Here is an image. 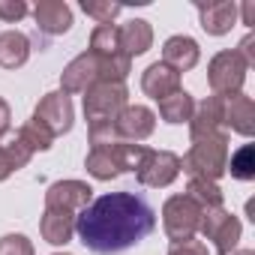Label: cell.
I'll use <instances>...</instances> for the list:
<instances>
[{"mask_svg":"<svg viewBox=\"0 0 255 255\" xmlns=\"http://www.w3.org/2000/svg\"><path fill=\"white\" fill-rule=\"evenodd\" d=\"M246 60L237 54V48L231 51H219L213 60H210V69H207V81L213 87V96H234L240 87H243V78H246Z\"/></svg>","mask_w":255,"mask_h":255,"instance_id":"obj_6","label":"cell"},{"mask_svg":"<svg viewBox=\"0 0 255 255\" xmlns=\"http://www.w3.org/2000/svg\"><path fill=\"white\" fill-rule=\"evenodd\" d=\"M198 18L210 36H222L237 21V3H198Z\"/></svg>","mask_w":255,"mask_h":255,"instance_id":"obj_20","label":"cell"},{"mask_svg":"<svg viewBox=\"0 0 255 255\" xmlns=\"http://www.w3.org/2000/svg\"><path fill=\"white\" fill-rule=\"evenodd\" d=\"M225 132V99L222 96H207L201 105H195L192 120H189V135L207 138V135H222Z\"/></svg>","mask_w":255,"mask_h":255,"instance_id":"obj_11","label":"cell"},{"mask_svg":"<svg viewBox=\"0 0 255 255\" xmlns=\"http://www.w3.org/2000/svg\"><path fill=\"white\" fill-rule=\"evenodd\" d=\"M168 255H210V252H207V243H204V240H195V237H189V240L171 243Z\"/></svg>","mask_w":255,"mask_h":255,"instance_id":"obj_29","label":"cell"},{"mask_svg":"<svg viewBox=\"0 0 255 255\" xmlns=\"http://www.w3.org/2000/svg\"><path fill=\"white\" fill-rule=\"evenodd\" d=\"M39 231H42V237H45L48 243L63 246V243H69L72 234H75V213L60 210V207H45V213H42V219H39Z\"/></svg>","mask_w":255,"mask_h":255,"instance_id":"obj_17","label":"cell"},{"mask_svg":"<svg viewBox=\"0 0 255 255\" xmlns=\"http://www.w3.org/2000/svg\"><path fill=\"white\" fill-rule=\"evenodd\" d=\"M201 213H204V210H201L186 192L168 198L165 207H162V228H165V234L171 237V243H180V240L195 237V231H198V225H201Z\"/></svg>","mask_w":255,"mask_h":255,"instance_id":"obj_5","label":"cell"},{"mask_svg":"<svg viewBox=\"0 0 255 255\" xmlns=\"http://www.w3.org/2000/svg\"><path fill=\"white\" fill-rule=\"evenodd\" d=\"M117 39H120V51L126 57H138L144 54L150 45H153V30H150V21L144 18H135V21H126L117 27Z\"/></svg>","mask_w":255,"mask_h":255,"instance_id":"obj_16","label":"cell"},{"mask_svg":"<svg viewBox=\"0 0 255 255\" xmlns=\"http://www.w3.org/2000/svg\"><path fill=\"white\" fill-rule=\"evenodd\" d=\"M18 141L30 150V153H36V150H48L51 147V141H54V135L45 129V126L42 123H36L33 117L21 126V129H18Z\"/></svg>","mask_w":255,"mask_h":255,"instance_id":"obj_25","label":"cell"},{"mask_svg":"<svg viewBox=\"0 0 255 255\" xmlns=\"http://www.w3.org/2000/svg\"><path fill=\"white\" fill-rule=\"evenodd\" d=\"M135 174L144 186H153V189L168 186L180 174V156H174L171 150H150L147 147L144 156L135 165Z\"/></svg>","mask_w":255,"mask_h":255,"instance_id":"obj_8","label":"cell"},{"mask_svg":"<svg viewBox=\"0 0 255 255\" xmlns=\"http://www.w3.org/2000/svg\"><path fill=\"white\" fill-rule=\"evenodd\" d=\"M228 165V135H207V138H195L189 153L180 159V168L189 177H201V180H213L225 174Z\"/></svg>","mask_w":255,"mask_h":255,"instance_id":"obj_4","label":"cell"},{"mask_svg":"<svg viewBox=\"0 0 255 255\" xmlns=\"http://www.w3.org/2000/svg\"><path fill=\"white\" fill-rule=\"evenodd\" d=\"M54 255H69V252H54Z\"/></svg>","mask_w":255,"mask_h":255,"instance_id":"obj_34","label":"cell"},{"mask_svg":"<svg viewBox=\"0 0 255 255\" xmlns=\"http://www.w3.org/2000/svg\"><path fill=\"white\" fill-rule=\"evenodd\" d=\"M237 255H255V252H252V249H243V252H237Z\"/></svg>","mask_w":255,"mask_h":255,"instance_id":"obj_33","label":"cell"},{"mask_svg":"<svg viewBox=\"0 0 255 255\" xmlns=\"http://www.w3.org/2000/svg\"><path fill=\"white\" fill-rule=\"evenodd\" d=\"M141 90H144L147 96H153L156 102H162L165 96H171V93L180 90V72H174L171 66H165L162 60H156V63H150V66L144 69V75H141Z\"/></svg>","mask_w":255,"mask_h":255,"instance_id":"obj_14","label":"cell"},{"mask_svg":"<svg viewBox=\"0 0 255 255\" xmlns=\"http://www.w3.org/2000/svg\"><path fill=\"white\" fill-rule=\"evenodd\" d=\"M114 129L123 141H144L153 129H156V114L147 105H126L117 120H114Z\"/></svg>","mask_w":255,"mask_h":255,"instance_id":"obj_12","label":"cell"},{"mask_svg":"<svg viewBox=\"0 0 255 255\" xmlns=\"http://www.w3.org/2000/svg\"><path fill=\"white\" fill-rule=\"evenodd\" d=\"M33 120L42 123L45 129L57 138L63 132H69V126H72V102L63 90H54V93H45L33 111Z\"/></svg>","mask_w":255,"mask_h":255,"instance_id":"obj_9","label":"cell"},{"mask_svg":"<svg viewBox=\"0 0 255 255\" xmlns=\"http://www.w3.org/2000/svg\"><path fill=\"white\" fill-rule=\"evenodd\" d=\"M156 228V210L144 195L108 192L75 216L78 240L96 255H117L141 243Z\"/></svg>","mask_w":255,"mask_h":255,"instance_id":"obj_1","label":"cell"},{"mask_svg":"<svg viewBox=\"0 0 255 255\" xmlns=\"http://www.w3.org/2000/svg\"><path fill=\"white\" fill-rule=\"evenodd\" d=\"M225 99V129H234L240 135H252L255 132V105L249 96L234 93V96H222Z\"/></svg>","mask_w":255,"mask_h":255,"instance_id":"obj_18","label":"cell"},{"mask_svg":"<svg viewBox=\"0 0 255 255\" xmlns=\"http://www.w3.org/2000/svg\"><path fill=\"white\" fill-rule=\"evenodd\" d=\"M201 234L207 240H213V249L219 255H231V249L240 240V219L234 213H228L225 207H210L201 213Z\"/></svg>","mask_w":255,"mask_h":255,"instance_id":"obj_7","label":"cell"},{"mask_svg":"<svg viewBox=\"0 0 255 255\" xmlns=\"http://www.w3.org/2000/svg\"><path fill=\"white\" fill-rule=\"evenodd\" d=\"M27 15V3H21V0H0V18L3 21H21Z\"/></svg>","mask_w":255,"mask_h":255,"instance_id":"obj_30","label":"cell"},{"mask_svg":"<svg viewBox=\"0 0 255 255\" xmlns=\"http://www.w3.org/2000/svg\"><path fill=\"white\" fill-rule=\"evenodd\" d=\"M30 57V39L21 30H3L0 33V66L3 69H18Z\"/></svg>","mask_w":255,"mask_h":255,"instance_id":"obj_21","label":"cell"},{"mask_svg":"<svg viewBox=\"0 0 255 255\" xmlns=\"http://www.w3.org/2000/svg\"><path fill=\"white\" fill-rule=\"evenodd\" d=\"M252 3H243V24H252Z\"/></svg>","mask_w":255,"mask_h":255,"instance_id":"obj_32","label":"cell"},{"mask_svg":"<svg viewBox=\"0 0 255 255\" xmlns=\"http://www.w3.org/2000/svg\"><path fill=\"white\" fill-rule=\"evenodd\" d=\"M0 255H33V243L24 234H6L0 237Z\"/></svg>","mask_w":255,"mask_h":255,"instance_id":"obj_28","label":"cell"},{"mask_svg":"<svg viewBox=\"0 0 255 255\" xmlns=\"http://www.w3.org/2000/svg\"><path fill=\"white\" fill-rule=\"evenodd\" d=\"M96 81H108L105 78V66H102V60L96 57V54H90V51H84V54H78L66 69H63V75H60V84H63V93L69 96V93H84L90 84H96Z\"/></svg>","mask_w":255,"mask_h":255,"instance_id":"obj_10","label":"cell"},{"mask_svg":"<svg viewBox=\"0 0 255 255\" xmlns=\"http://www.w3.org/2000/svg\"><path fill=\"white\" fill-rule=\"evenodd\" d=\"M162 63L174 72H189L198 63V42L192 36H171L162 45Z\"/></svg>","mask_w":255,"mask_h":255,"instance_id":"obj_19","label":"cell"},{"mask_svg":"<svg viewBox=\"0 0 255 255\" xmlns=\"http://www.w3.org/2000/svg\"><path fill=\"white\" fill-rule=\"evenodd\" d=\"M126 84L123 81H96L84 90V117L90 129L114 126L117 114L129 105L126 102Z\"/></svg>","mask_w":255,"mask_h":255,"instance_id":"obj_3","label":"cell"},{"mask_svg":"<svg viewBox=\"0 0 255 255\" xmlns=\"http://www.w3.org/2000/svg\"><path fill=\"white\" fill-rule=\"evenodd\" d=\"M81 9H84L87 15H93L96 24H111V21L123 12V6H117V3H93V0H84Z\"/></svg>","mask_w":255,"mask_h":255,"instance_id":"obj_27","label":"cell"},{"mask_svg":"<svg viewBox=\"0 0 255 255\" xmlns=\"http://www.w3.org/2000/svg\"><path fill=\"white\" fill-rule=\"evenodd\" d=\"M225 168L237 180H252L255 177V153H252V144H243L237 153H231V159H228Z\"/></svg>","mask_w":255,"mask_h":255,"instance_id":"obj_26","label":"cell"},{"mask_svg":"<svg viewBox=\"0 0 255 255\" xmlns=\"http://www.w3.org/2000/svg\"><path fill=\"white\" fill-rule=\"evenodd\" d=\"M90 195H93V189L81 180H57L45 192V207H60V210H69L78 216L90 204Z\"/></svg>","mask_w":255,"mask_h":255,"instance_id":"obj_13","label":"cell"},{"mask_svg":"<svg viewBox=\"0 0 255 255\" xmlns=\"http://www.w3.org/2000/svg\"><path fill=\"white\" fill-rule=\"evenodd\" d=\"M186 195L201 207V210H210V207H222V189L213 183V180H201V177H189V189Z\"/></svg>","mask_w":255,"mask_h":255,"instance_id":"obj_23","label":"cell"},{"mask_svg":"<svg viewBox=\"0 0 255 255\" xmlns=\"http://www.w3.org/2000/svg\"><path fill=\"white\" fill-rule=\"evenodd\" d=\"M33 18H36L39 30L48 33V36L66 33L72 27V9L63 3V0H42V3H36Z\"/></svg>","mask_w":255,"mask_h":255,"instance_id":"obj_15","label":"cell"},{"mask_svg":"<svg viewBox=\"0 0 255 255\" xmlns=\"http://www.w3.org/2000/svg\"><path fill=\"white\" fill-rule=\"evenodd\" d=\"M9 126H12V111H9L6 99L0 96V138H3V135L9 132Z\"/></svg>","mask_w":255,"mask_h":255,"instance_id":"obj_31","label":"cell"},{"mask_svg":"<svg viewBox=\"0 0 255 255\" xmlns=\"http://www.w3.org/2000/svg\"><path fill=\"white\" fill-rule=\"evenodd\" d=\"M192 111H195V102H192V96L183 87L159 102V114H162L165 123H189L192 120Z\"/></svg>","mask_w":255,"mask_h":255,"instance_id":"obj_22","label":"cell"},{"mask_svg":"<svg viewBox=\"0 0 255 255\" xmlns=\"http://www.w3.org/2000/svg\"><path fill=\"white\" fill-rule=\"evenodd\" d=\"M144 144L123 141L114 126H102V129H90V153L84 159V168L96 180H111L123 171H135L138 159L144 156Z\"/></svg>","mask_w":255,"mask_h":255,"instance_id":"obj_2","label":"cell"},{"mask_svg":"<svg viewBox=\"0 0 255 255\" xmlns=\"http://www.w3.org/2000/svg\"><path fill=\"white\" fill-rule=\"evenodd\" d=\"M30 150L15 138L12 144H6V147H0V180H6L12 171H18V168H24L27 162H30Z\"/></svg>","mask_w":255,"mask_h":255,"instance_id":"obj_24","label":"cell"}]
</instances>
